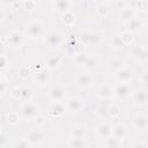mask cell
Returning <instances> with one entry per match:
<instances>
[{
    "label": "cell",
    "mask_w": 148,
    "mask_h": 148,
    "mask_svg": "<svg viewBox=\"0 0 148 148\" xmlns=\"http://www.w3.org/2000/svg\"><path fill=\"white\" fill-rule=\"evenodd\" d=\"M65 105L67 109V112L71 113H79L84 109V101L79 97H71L65 99Z\"/></svg>",
    "instance_id": "52a82bcc"
},
{
    "label": "cell",
    "mask_w": 148,
    "mask_h": 148,
    "mask_svg": "<svg viewBox=\"0 0 148 148\" xmlns=\"http://www.w3.org/2000/svg\"><path fill=\"white\" fill-rule=\"evenodd\" d=\"M109 67L114 72V71H118L123 67H125V61L120 58H112L109 60Z\"/></svg>",
    "instance_id": "1f68e13d"
},
{
    "label": "cell",
    "mask_w": 148,
    "mask_h": 148,
    "mask_svg": "<svg viewBox=\"0 0 148 148\" xmlns=\"http://www.w3.org/2000/svg\"><path fill=\"white\" fill-rule=\"evenodd\" d=\"M52 8L57 14L62 15L66 12L71 10L72 0H52Z\"/></svg>",
    "instance_id": "8fae6325"
},
{
    "label": "cell",
    "mask_w": 148,
    "mask_h": 148,
    "mask_svg": "<svg viewBox=\"0 0 148 148\" xmlns=\"http://www.w3.org/2000/svg\"><path fill=\"white\" fill-rule=\"evenodd\" d=\"M142 21H143V24H145L146 27H148V10L146 12V14H145V16H143Z\"/></svg>",
    "instance_id": "c3c4849f"
},
{
    "label": "cell",
    "mask_w": 148,
    "mask_h": 148,
    "mask_svg": "<svg viewBox=\"0 0 148 148\" xmlns=\"http://www.w3.org/2000/svg\"><path fill=\"white\" fill-rule=\"evenodd\" d=\"M67 146L69 148H84L88 146L87 142V136L82 138V136H69Z\"/></svg>",
    "instance_id": "44dd1931"
},
{
    "label": "cell",
    "mask_w": 148,
    "mask_h": 148,
    "mask_svg": "<svg viewBox=\"0 0 148 148\" xmlns=\"http://www.w3.org/2000/svg\"><path fill=\"white\" fill-rule=\"evenodd\" d=\"M49 71L50 69H47V68L37 71L35 73V75H34V81L38 86H46V84H49L50 81H51V73Z\"/></svg>",
    "instance_id": "4fadbf2b"
},
{
    "label": "cell",
    "mask_w": 148,
    "mask_h": 148,
    "mask_svg": "<svg viewBox=\"0 0 148 148\" xmlns=\"http://www.w3.org/2000/svg\"><path fill=\"white\" fill-rule=\"evenodd\" d=\"M120 36H121L125 45H131L133 43V40H134V32H132L130 30H126L125 29L124 31L120 32Z\"/></svg>",
    "instance_id": "e575fe53"
},
{
    "label": "cell",
    "mask_w": 148,
    "mask_h": 148,
    "mask_svg": "<svg viewBox=\"0 0 148 148\" xmlns=\"http://www.w3.org/2000/svg\"><path fill=\"white\" fill-rule=\"evenodd\" d=\"M96 96L98 99H110L114 96L113 94V86L104 83L101 84L96 90Z\"/></svg>",
    "instance_id": "7c38bea8"
},
{
    "label": "cell",
    "mask_w": 148,
    "mask_h": 148,
    "mask_svg": "<svg viewBox=\"0 0 148 148\" xmlns=\"http://www.w3.org/2000/svg\"><path fill=\"white\" fill-rule=\"evenodd\" d=\"M135 15H136V13H135V10H134L132 7L125 6V7H123V8L120 9V12H119V20L123 21L124 23H127L128 21H131L132 18H134Z\"/></svg>",
    "instance_id": "ffe728a7"
},
{
    "label": "cell",
    "mask_w": 148,
    "mask_h": 148,
    "mask_svg": "<svg viewBox=\"0 0 148 148\" xmlns=\"http://www.w3.org/2000/svg\"><path fill=\"white\" fill-rule=\"evenodd\" d=\"M21 95H20V101L23 102H29L32 98V89L29 86H21Z\"/></svg>",
    "instance_id": "4316f807"
},
{
    "label": "cell",
    "mask_w": 148,
    "mask_h": 148,
    "mask_svg": "<svg viewBox=\"0 0 148 148\" xmlns=\"http://www.w3.org/2000/svg\"><path fill=\"white\" fill-rule=\"evenodd\" d=\"M103 39V32L95 31V32H86L81 36V42L87 45H98Z\"/></svg>",
    "instance_id": "ba28073f"
},
{
    "label": "cell",
    "mask_w": 148,
    "mask_h": 148,
    "mask_svg": "<svg viewBox=\"0 0 148 148\" xmlns=\"http://www.w3.org/2000/svg\"><path fill=\"white\" fill-rule=\"evenodd\" d=\"M132 125L136 130L145 131L148 127V116L143 113H136L132 118Z\"/></svg>",
    "instance_id": "2e32d148"
},
{
    "label": "cell",
    "mask_w": 148,
    "mask_h": 148,
    "mask_svg": "<svg viewBox=\"0 0 148 148\" xmlns=\"http://www.w3.org/2000/svg\"><path fill=\"white\" fill-rule=\"evenodd\" d=\"M20 121V116L17 112H9L7 114V123L9 125H17Z\"/></svg>",
    "instance_id": "8d00e7d4"
},
{
    "label": "cell",
    "mask_w": 148,
    "mask_h": 148,
    "mask_svg": "<svg viewBox=\"0 0 148 148\" xmlns=\"http://www.w3.org/2000/svg\"><path fill=\"white\" fill-rule=\"evenodd\" d=\"M69 135L71 136H82V138H86L87 136V128H86V126L80 125V124L73 125L71 127V130H69Z\"/></svg>",
    "instance_id": "d4e9b609"
},
{
    "label": "cell",
    "mask_w": 148,
    "mask_h": 148,
    "mask_svg": "<svg viewBox=\"0 0 148 148\" xmlns=\"http://www.w3.org/2000/svg\"><path fill=\"white\" fill-rule=\"evenodd\" d=\"M135 5L132 7L134 10L135 9H139V10H143V12H147L148 10V1L146 0H135L133 1Z\"/></svg>",
    "instance_id": "d590c367"
},
{
    "label": "cell",
    "mask_w": 148,
    "mask_h": 148,
    "mask_svg": "<svg viewBox=\"0 0 148 148\" xmlns=\"http://www.w3.org/2000/svg\"><path fill=\"white\" fill-rule=\"evenodd\" d=\"M7 43H8V45H10L12 47H15V49L22 47L24 44V36L20 31H12L7 36Z\"/></svg>",
    "instance_id": "9c48e42d"
},
{
    "label": "cell",
    "mask_w": 148,
    "mask_h": 148,
    "mask_svg": "<svg viewBox=\"0 0 148 148\" xmlns=\"http://www.w3.org/2000/svg\"><path fill=\"white\" fill-rule=\"evenodd\" d=\"M8 65H9V60H8L7 57L2 53V54L0 56V68H1V71H3Z\"/></svg>",
    "instance_id": "ab89813d"
},
{
    "label": "cell",
    "mask_w": 148,
    "mask_h": 148,
    "mask_svg": "<svg viewBox=\"0 0 148 148\" xmlns=\"http://www.w3.org/2000/svg\"><path fill=\"white\" fill-rule=\"evenodd\" d=\"M2 1V5H7V6H10V5H14L17 0H1Z\"/></svg>",
    "instance_id": "bcb514c9"
},
{
    "label": "cell",
    "mask_w": 148,
    "mask_h": 148,
    "mask_svg": "<svg viewBox=\"0 0 148 148\" xmlns=\"http://www.w3.org/2000/svg\"><path fill=\"white\" fill-rule=\"evenodd\" d=\"M113 75L117 82H130L132 80V71L126 66L118 71H114Z\"/></svg>",
    "instance_id": "ac0fdd59"
},
{
    "label": "cell",
    "mask_w": 148,
    "mask_h": 148,
    "mask_svg": "<svg viewBox=\"0 0 148 148\" xmlns=\"http://www.w3.org/2000/svg\"><path fill=\"white\" fill-rule=\"evenodd\" d=\"M142 22L141 20H139L136 16L134 18H132L131 21H128L127 23H125V27H126V30H130L132 32H135L136 30H139V28L141 27Z\"/></svg>",
    "instance_id": "f546056e"
},
{
    "label": "cell",
    "mask_w": 148,
    "mask_h": 148,
    "mask_svg": "<svg viewBox=\"0 0 148 148\" xmlns=\"http://www.w3.org/2000/svg\"><path fill=\"white\" fill-rule=\"evenodd\" d=\"M123 141L124 140L111 135V136H109L108 139L104 140V147H106V148H121V147H124Z\"/></svg>",
    "instance_id": "cb8c5ba5"
},
{
    "label": "cell",
    "mask_w": 148,
    "mask_h": 148,
    "mask_svg": "<svg viewBox=\"0 0 148 148\" xmlns=\"http://www.w3.org/2000/svg\"><path fill=\"white\" fill-rule=\"evenodd\" d=\"M62 42H64V36L61 35V32L56 31V30L46 32L44 35V38H43V44L49 50L58 49L62 44Z\"/></svg>",
    "instance_id": "7a4b0ae2"
},
{
    "label": "cell",
    "mask_w": 148,
    "mask_h": 148,
    "mask_svg": "<svg viewBox=\"0 0 148 148\" xmlns=\"http://www.w3.org/2000/svg\"><path fill=\"white\" fill-rule=\"evenodd\" d=\"M96 12L99 16L102 17H108L110 14H111V8L109 5L106 3H99L97 7H96Z\"/></svg>",
    "instance_id": "d6a6232c"
},
{
    "label": "cell",
    "mask_w": 148,
    "mask_h": 148,
    "mask_svg": "<svg viewBox=\"0 0 148 148\" xmlns=\"http://www.w3.org/2000/svg\"><path fill=\"white\" fill-rule=\"evenodd\" d=\"M94 81H95L94 75L90 72H84V73H81L76 76L75 84L80 89H88L94 84Z\"/></svg>",
    "instance_id": "8992f818"
},
{
    "label": "cell",
    "mask_w": 148,
    "mask_h": 148,
    "mask_svg": "<svg viewBox=\"0 0 148 148\" xmlns=\"http://www.w3.org/2000/svg\"><path fill=\"white\" fill-rule=\"evenodd\" d=\"M146 131H147V135H148V127H147V128H146Z\"/></svg>",
    "instance_id": "816d5d0a"
},
{
    "label": "cell",
    "mask_w": 148,
    "mask_h": 148,
    "mask_svg": "<svg viewBox=\"0 0 148 148\" xmlns=\"http://www.w3.org/2000/svg\"><path fill=\"white\" fill-rule=\"evenodd\" d=\"M44 22L39 18H35L30 21L25 25V36L29 39H37L44 35Z\"/></svg>",
    "instance_id": "6da1fadb"
},
{
    "label": "cell",
    "mask_w": 148,
    "mask_h": 148,
    "mask_svg": "<svg viewBox=\"0 0 148 148\" xmlns=\"http://www.w3.org/2000/svg\"><path fill=\"white\" fill-rule=\"evenodd\" d=\"M20 114L28 120H34L38 114H39V109L38 106L32 103L31 101L29 102H23L21 108H20Z\"/></svg>",
    "instance_id": "277c9868"
},
{
    "label": "cell",
    "mask_w": 148,
    "mask_h": 148,
    "mask_svg": "<svg viewBox=\"0 0 148 148\" xmlns=\"http://www.w3.org/2000/svg\"><path fill=\"white\" fill-rule=\"evenodd\" d=\"M132 147H143V148H148V142L145 141H136L132 145Z\"/></svg>",
    "instance_id": "ee69618b"
},
{
    "label": "cell",
    "mask_w": 148,
    "mask_h": 148,
    "mask_svg": "<svg viewBox=\"0 0 148 148\" xmlns=\"http://www.w3.org/2000/svg\"><path fill=\"white\" fill-rule=\"evenodd\" d=\"M95 133H96V136H97L98 139L105 140V139H108L109 136L112 135V127H111L108 123H102V124H99V125L96 127Z\"/></svg>",
    "instance_id": "e0dca14e"
},
{
    "label": "cell",
    "mask_w": 148,
    "mask_h": 148,
    "mask_svg": "<svg viewBox=\"0 0 148 148\" xmlns=\"http://www.w3.org/2000/svg\"><path fill=\"white\" fill-rule=\"evenodd\" d=\"M106 1H109V2H117V1H119V0H106Z\"/></svg>",
    "instance_id": "681fc988"
},
{
    "label": "cell",
    "mask_w": 148,
    "mask_h": 148,
    "mask_svg": "<svg viewBox=\"0 0 148 148\" xmlns=\"http://www.w3.org/2000/svg\"><path fill=\"white\" fill-rule=\"evenodd\" d=\"M132 1H135V0H132Z\"/></svg>",
    "instance_id": "db71d44e"
},
{
    "label": "cell",
    "mask_w": 148,
    "mask_h": 148,
    "mask_svg": "<svg viewBox=\"0 0 148 148\" xmlns=\"http://www.w3.org/2000/svg\"><path fill=\"white\" fill-rule=\"evenodd\" d=\"M110 46L113 50H120L124 46H126L124 40H123V38H121V36H120V34H116V35L112 36V38L110 40Z\"/></svg>",
    "instance_id": "f1b7e54d"
},
{
    "label": "cell",
    "mask_w": 148,
    "mask_h": 148,
    "mask_svg": "<svg viewBox=\"0 0 148 148\" xmlns=\"http://www.w3.org/2000/svg\"><path fill=\"white\" fill-rule=\"evenodd\" d=\"M134 89L130 84V82H117L113 86V94L114 97L119 99H127L132 96Z\"/></svg>",
    "instance_id": "3957f363"
},
{
    "label": "cell",
    "mask_w": 148,
    "mask_h": 148,
    "mask_svg": "<svg viewBox=\"0 0 148 148\" xmlns=\"http://www.w3.org/2000/svg\"><path fill=\"white\" fill-rule=\"evenodd\" d=\"M106 111H108V116L111 117V118H116L120 114V108L117 103H111L106 108Z\"/></svg>",
    "instance_id": "836d02e7"
},
{
    "label": "cell",
    "mask_w": 148,
    "mask_h": 148,
    "mask_svg": "<svg viewBox=\"0 0 148 148\" xmlns=\"http://www.w3.org/2000/svg\"><path fill=\"white\" fill-rule=\"evenodd\" d=\"M112 135L118 138V139H121V140H125L128 135V131H127V127L119 123V124H116L113 127H112Z\"/></svg>",
    "instance_id": "7402d4cb"
},
{
    "label": "cell",
    "mask_w": 148,
    "mask_h": 148,
    "mask_svg": "<svg viewBox=\"0 0 148 148\" xmlns=\"http://www.w3.org/2000/svg\"><path fill=\"white\" fill-rule=\"evenodd\" d=\"M61 57L60 56H49L46 59H45V67L50 71H53V69H57L59 68V66L61 65Z\"/></svg>",
    "instance_id": "603a6c76"
},
{
    "label": "cell",
    "mask_w": 148,
    "mask_h": 148,
    "mask_svg": "<svg viewBox=\"0 0 148 148\" xmlns=\"http://www.w3.org/2000/svg\"><path fill=\"white\" fill-rule=\"evenodd\" d=\"M130 56L136 60V61H143L148 58V54L146 52V47L145 46H139V45H133L130 49Z\"/></svg>",
    "instance_id": "9a60e30c"
},
{
    "label": "cell",
    "mask_w": 148,
    "mask_h": 148,
    "mask_svg": "<svg viewBox=\"0 0 148 148\" xmlns=\"http://www.w3.org/2000/svg\"><path fill=\"white\" fill-rule=\"evenodd\" d=\"M67 111L65 102L64 101H58V102H52L49 106V114L57 118V117H61L65 112Z\"/></svg>",
    "instance_id": "30bf717a"
},
{
    "label": "cell",
    "mask_w": 148,
    "mask_h": 148,
    "mask_svg": "<svg viewBox=\"0 0 148 148\" xmlns=\"http://www.w3.org/2000/svg\"><path fill=\"white\" fill-rule=\"evenodd\" d=\"M36 2L34 0H25L23 1V7L25 10H35L36 9Z\"/></svg>",
    "instance_id": "f35d334b"
},
{
    "label": "cell",
    "mask_w": 148,
    "mask_h": 148,
    "mask_svg": "<svg viewBox=\"0 0 148 148\" xmlns=\"http://www.w3.org/2000/svg\"><path fill=\"white\" fill-rule=\"evenodd\" d=\"M21 1H25V0H21Z\"/></svg>",
    "instance_id": "f5cc1de1"
},
{
    "label": "cell",
    "mask_w": 148,
    "mask_h": 148,
    "mask_svg": "<svg viewBox=\"0 0 148 148\" xmlns=\"http://www.w3.org/2000/svg\"><path fill=\"white\" fill-rule=\"evenodd\" d=\"M34 121H35V124L37 125V127H39L40 125H43V124H44V118H43V117H40V116L38 114V116L34 119Z\"/></svg>",
    "instance_id": "f6af8a7d"
},
{
    "label": "cell",
    "mask_w": 148,
    "mask_h": 148,
    "mask_svg": "<svg viewBox=\"0 0 148 148\" xmlns=\"http://www.w3.org/2000/svg\"><path fill=\"white\" fill-rule=\"evenodd\" d=\"M10 95H12L14 98L20 99V95H21V89H20V87H15V88H13V89L10 90Z\"/></svg>",
    "instance_id": "60d3db41"
},
{
    "label": "cell",
    "mask_w": 148,
    "mask_h": 148,
    "mask_svg": "<svg viewBox=\"0 0 148 148\" xmlns=\"http://www.w3.org/2000/svg\"><path fill=\"white\" fill-rule=\"evenodd\" d=\"M49 98L52 102L65 101L66 99V90L61 86H53L49 90Z\"/></svg>",
    "instance_id": "5bb4252c"
},
{
    "label": "cell",
    "mask_w": 148,
    "mask_h": 148,
    "mask_svg": "<svg viewBox=\"0 0 148 148\" xmlns=\"http://www.w3.org/2000/svg\"><path fill=\"white\" fill-rule=\"evenodd\" d=\"M1 95H5L6 94V91H7V81H6V79L5 77H1Z\"/></svg>",
    "instance_id": "7bdbcfd3"
},
{
    "label": "cell",
    "mask_w": 148,
    "mask_h": 148,
    "mask_svg": "<svg viewBox=\"0 0 148 148\" xmlns=\"http://www.w3.org/2000/svg\"><path fill=\"white\" fill-rule=\"evenodd\" d=\"M60 21H61V23H62L64 25H66V27H72V25L75 23V15H74L71 10H68V12H66L65 14L60 15Z\"/></svg>",
    "instance_id": "83f0119b"
},
{
    "label": "cell",
    "mask_w": 148,
    "mask_h": 148,
    "mask_svg": "<svg viewBox=\"0 0 148 148\" xmlns=\"http://www.w3.org/2000/svg\"><path fill=\"white\" fill-rule=\"evenodd\" d=\"M14 147L15 148H28V147H31V145L29 143V141L24 138V139H20L18 141H16L14 143Z\"/></svg>",
    "instance_id": "74e56055"
},
{
    "label": "cell",
    "mask_w": 148,
    "mask_h": 148,
    "mask_svg": "<svg viewBox=\"0 0 148 148\" xmlns=\"http://www.w3.org/2000/svg\"><path fill=\"white\" fill-rule=\"evenodd\" d=\"M145 47H146V52H147V54H148V44H147Z\"/></svg>",
    "instance_id": "f907efd6"
},
{
    "label": "cell",
    "mask_w": 148,
    "mask_h": 148,
    "mask_svg": "<svg viewBox=\"0 0 148 148\" xmlns=\"http://www.w3.org/2000/svg\"><path fill=\"white\" fill-rule=\"evenodd\" d=\"M101 64V58L97 54H89L86 64L83 65V68L87 72H94L99 67Z\"/></svg>",
    "instance_id": "d6986e66"
},
{
    "label": "cell",
    "mask_w": 148,
    "mask_h": 148,
    "mask_svg": "<svg viewBox=\"0 0 148 148\" xmlns=\"http://www.w3.org/2000/svg\"><path fill=\"white\" fill-rule=\"evenodd\" d=\"M5 18H6V12H5V9H3V8H1V10H0V21H1V22H3V21H5Z\"/></svg>",
    "instance_id": "7dc6e473"
},
{
    "label": "cell",
    "mask_w": 148,
    "mask_h": 148,
    "mask_svg": "<svg viewBox=\"0 0 148 148\" xmlns=\"http://www.w3.org/2000/svg\"><path fill=\"white\" fill-rule=\"evenodd\" d=\"M25 139L29 141V143L31 145V147H40V146H43L44 136H43L42 131L38 127L37 128L29 130L28 133H27V135H25Z\"/></svg>",
    "instance_id": "5b68a950"
},
{
    "label": "cell",
    "mask_w": 148,
    "mask_h": 148,
    "mask_svg": "<svg viewBox=\"0 0 148 148\" xmlns=\"http://www.w3.org/2000/svg\"><path fill=\"white\" fill-rule=\"evenodd\" d=\"M131 97L135 104H143L147 102V98H148L147 92L143 90H134Z\"/></svg>",
    "instance_id": "484cf974"
},
{
    "label": "cell",
    "mask_w": 148,
    "mask_h": 148,
    "mask_svg": "<svg viewBox=\"0 0 148 148\" xmlns=\"http://www.w3.org/2000/svg\"><path fill=\"white\" fill-rule=\"evenodd\" d=\"M88 56H89V54H87V53L83 52V51L77 52V53H74V64H75L76 66H82V67H83V65L86 64V61H87V59H88Z\"/></svg>",
    "instance_id": "4dcf8cb0"
},
{
    "label": "cell",
    "mask_w": 148,
    "mask_h": 148,
    "mask_svg": "<svg viewBox=\"0 0 148 148\" xmlns=\"http://www.w3.org/2000/svg\"><path fill=\"white\" fill-rule=\"evenodd\" d=\"M140 80H141V82H142L145 86L148 87V69H146V71H143V72L141 73Z\"/></svg>",
    "instance_id": "b9f144b4"
}]
</instances>
